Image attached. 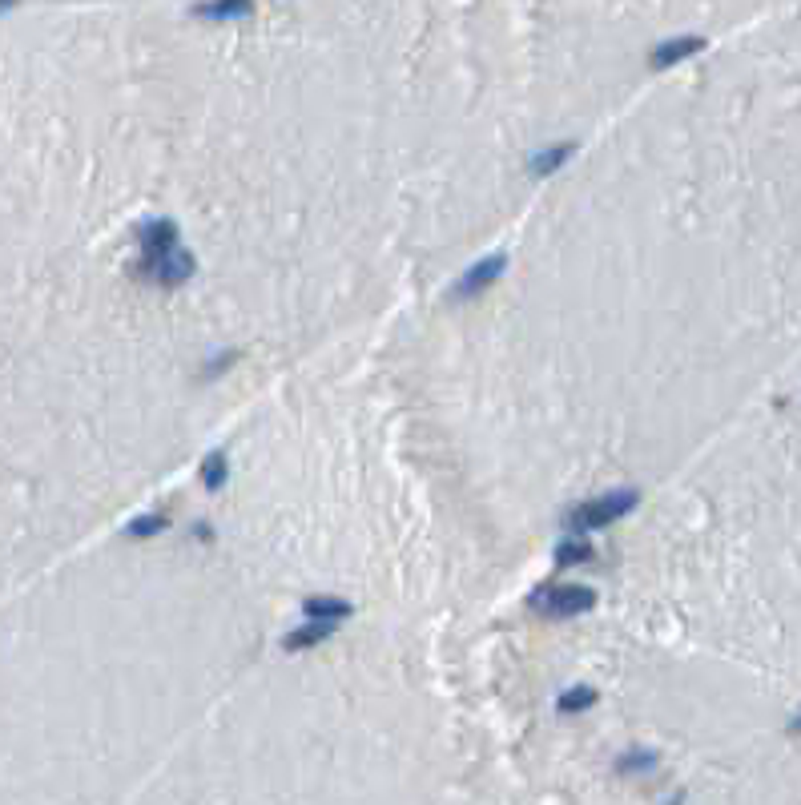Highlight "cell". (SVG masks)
Returning <instances> with one entry per match:
<instances>
[{
    "label": "cell",
    "mask_w": 801,
    "mask_h": 805,
    "mask_svg": "<svg viewBox=\"0 0 801 805\" xmlns=\"http://www.w3.org/2000/svg\"><path fill=\"white\" fill-rule=\"evenodd\" d=\"M701 49H705L701 37H673V41H661V45L649 53V65H653V69H673V65L697 57Z\"/></svg>",
    "instance_id": "cell-6"
},
{
    "label": "cell",
    "mask_w": 801,
    "mask_h": 805,
    "mask_svg": "<svg viewBox=\"0 0 801 805\" xmlns=\"http://www.w3.org/2000/svg\"><path fill=\"white\" fill-rule=\"evenodd\" d=\"M302 612H306L310 620L339 624V620H347V616H351V604H347V600H339V596H310V600L302 604Z\"/></svg>",
    "instance_id": "cell-8"
},
{
    "label": "cell",
    "mask_w": 801,
    "mask_h": 805,
    "mask_svg": "<svg viewBox=\"0 0 801 805\" xmlns=\"http://www.w3.org/2000/svg\"><path fill=\"white\" fill-rule=\"evenodd\" d=\"M532 604L544 616H584L596 608V592L588 584H552V588L536 592Z\"/></svg>",
    "instance_id": "cell-2"
},
{
    "label": "cell",
    "mask_w": 801,
    "mask_h": 805,
    "mask_svg": "<svg viewBox=\"0 0 801 805\" xmlns=\"http://www.w3.org/2000/svg\"><path fill=\"white\" fill-rule=\"evenodd\" d=\"M194 13L206 21H238L250 13V0H206V5H198Z\"/></svg>",
    "instance_id": "cell-10"
},
{
    "label": "cell",
    "mask_w": 801,
    "mask_h": 805,
    "mask_svg": "<svg viewBox=\"0 0 801 805\" xmlns=\"http://www.w3.org/2000/svg\"><path fill=\"white\" fill-rule=\"evenodd\" d=\"M226 479H230V463H226V455H222V451H210L206 463H202V488L218 492V488H226Z\"/></svg>",
    "instance_id": "cell-11"
},
{
    "label": "cell",
    "mask_w": 801,
    "mask_h": 805,
    "mask_svg": "<svg viewBox=\"0 0 801 805\" xmlns=\"http://www.w3.org/2000/svg\"><path fill=\"white\" fill-rule=\"evenodd\" d=\"M600 701V693L596 689H588V685H580V689H568L556 705H560V713H588L592 705Z\"/></svg>",
    "instance_id": "cell-12"
},
{
    "label": "cell",
    "mask_w": 801,
    "mask_h": 805,
    "mask_svg": "<svg viewBox=\"0 0 801 805\" xmlns=\"http://www.w3.org/2000/svg\"><path fill=\"white\" fill-rule=\"evenodd\" d=\"M331 636H335V624L310 620V616H306V624H298V628L286 632L282 649H286V653H306V649H314V644H323V640H331Z\"/></svg>",
    "instance_id": "cell-7"
},
{
    "label": "cell",
    "mask_w": 801,
    "mask_h": 805,
    "mask_svg": "<svg viewBox=\"0 0 801 805\" xmlns=\"http://www.w3.org/2000/svg\"><path fill=\"white\" fill-rule=\"evenodd\" d=\"M194 270H198V262H194V254H190V250H182V246H174L170 254H162V258H153V262H145V266H141V274H145V278H153L157 286H166V290H174V286L190 282V278H194Z\"/></svg>",
    "instance_id": "cell-3"
},
{
    "label": "cell",
    "mask_w": 801,
    "mask_h": 805,
    "mask_svg": "<svg viewBox=\"0 0 801 805\" xmlns=\"http://www.w3.org/2000/svg\"><path fill=\"white\" fill-rule=\"evenodd\" d=\"M649 769H657V753H649V749H632V753L616 757V773H649Z\"/></svg>",
    "instance_id": "cell-13"
},
{
    "label": "cell",
    "mask_w": 801,
    "mask_h": 805,
    "mask_svg": "<svg viewBox=\"0 0 801 805\" xmlns=\"http://www.w3.org/2000/svg\"><path fill=\"white\" fill-rule=\"evenodd\" d=\"M508 270V258L504 254H488V258H479V262H471L463 274H459V282L451 286V298H475V294H484L488 286H496V278Z\"/></svg>",
    "instance_id": "cell-4"
},
{
    "label": "cell",
    "mask_w": 801,
    "mask_h": 805,
    "mask_svg": "<svg viewBox=\"0 0 801 805\" xmlns=\"http://www.w3.org/2000/svg\"><path fill=\"white\" fill-rule=\"evenodd\" d=\"M556 560H560V564H588V560H592V544H588V540H564V544L556 548Z\"/></svg>",
    "instance_id": "cell-15"
},
{
    "label": "cell",
    "mask_w": 801,
    "mask_h": 805,
    "mask_svg": "<svg viewBox=\"0 0 801 805\" xmlns=\"http://www.w3.org/2000/svg\"><path fill=\"white\" fill-rule=\"evenodd\" d=\"M576 153V145H568V141H560V145H552V149H540L536 157H532V178H548V174H556L560 166H568V157Z\"/></svg>",
    "instance_id": "cell-9"
},
{
    "label": "cell",
    "mask_w": 801,
    "mask_h": 805,
    "mask_svg": "<svg viewBox=\"0 0 801 805\" xmlns=\"http://www.w3.org/2000/svg\"><path fill=\"white\" fill-rule=\"evenodd\" d=\"M636 504H640V496H636L632 488H624V492H608V496H596V500L576 504V508L564 516V524H568L572 532H592V528H604V524L628 516Z\"/></svg>",
    "instance_id": "cell-1"
},
{
    "label": "cell",
    "mask_w": 801,
    "mask_h": 805,
    "mask_svg": "<svg viewBox=\"0 0 801 805\" xmlns=\"http://www.w3.org/2000/svg\"><path fill=\"white\" fill-rule=\"evenodd\" d=\"M789 733H801V717H793V725H789Z\"/></svg>",
    "instance_id": "cell-17"
},
{
    "label": "cell",
    "mask_w": 801,
    "mask_h": 805,
    "mask_svg": "<svg viewBox=\"0 0 801 805\" xmlns=\"http://www.w3.org/2000/svg\"><path fill=\"white\" fill-rule=\"evenodd\" d=\"M13 5H17V0H0V13H9Z\"/></svg>",
    "instance_id": "cell-16"
},
{
    "label": "cell",
    "mask_w": 801,
    "mask_h": 805,
    "mask_svg": "<svg viewBox=\"0 0 801 805\" xmlns=\"http://www.w3.org/2000/svg\"><path fill=\"white\" fill-rule=\"evenodd\" d=\"M170 528V520L162 516V512H153V516H141V520H133L125 532L133 536V540H145V536H157V532H166Z\"/></svg>",
    "instance_id": "cell-14"
},
{
    "label": "cell",
    "mask_w": 801,
    "mask_h": 805,
    "mask_svg": "<svg viewBox=\"0 0 801 805\" xmlns=\"http://www.w3.org/2000/svg\"><path fill=\"white\" fill-rule=\"evenodd\" d=\"M137 242H141V266L153 262V258H162V254H170V250L178 246V226H174V218H153V222H145V226L137 230Z\"/></svg>",
    "instance_id": "cell-5"
}]
</instances>
